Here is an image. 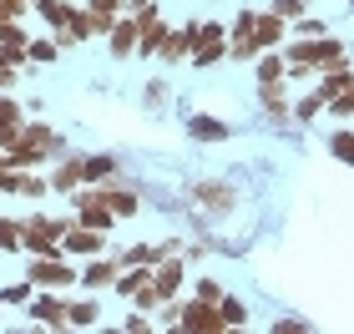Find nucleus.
Masks as SVG:
<instances>
[{
    "mask_svg": "<svg viewBox=\"0 0 354 334\" xmlns=\"http://www.w3.org/2000/svg\"><path fill=\"white\" fill-rule=\"evenodd\" d=\"M82 279L71 263H61V253H51V259H30V284L36 289H71V284Z\"/></svg>",
    "mask_w": 354,
    "mask_h": 334,
    "instance_id": "nucleus-1",
    "label": "nucleus"
},
{
    "mask_svg": "<svg viewBox=\"0 0 354 334\" xmlns=\"http://www.w3.org/2000/svg\"><path fill=\"white\" fill-rule=\"evenodd\" d=\"M61 248L76 253V259H96V253L106 248L102 228H86V223H66V233H61Z\"/></svg>",
    "mask_w": 354,
    "mask_h": 334,
    "instance_id": "nucleus-2",
    "label": "nucleus"
},
{
    "mask_svg": "<svg viewBox=\"0 0 354 334\" xmlns=\"http://www.w3.org/2000/svg\"><path fill=\"white\" fill-rule=\"evenodd\" d=\"M177 329H203V334H218L223 319H218V304L213 299H192V304L177 309Z\"/></svg>",
    "mask_w": 354,
    "mask_h": 334,
    "instance_id": "nucleus-3",
    "label": "nucleus"
},
{
    "mask_svg": "<svg viewBox=\"0 0 354 334\" xmlns=\"http://www.w3.org/2000/svg\"><path fill=\"white\" fill-rule=\"evenodd\" d=\"M152 289L162 299H177V289H183V259H177V253H167V259L152 263Z\"/></svg>",
    "mask_w": 354,
    "mask_h": 334,
    "instance_id": "nucleus-4",
    "label": "nucleus"
},
{
    "mask_svg": "<svg viewBox=\"0 0 354 334\" xmlns=\"http://www.w3.org/2000/svg\"><path fill=\"white\" fill-rule=\"evenodd\" d=\"M273 46H283V15L263 10L253 15V51H273Z\"/></svg>",
    "mask_w": 354,
    "mask_h": 334,
    "instance_id": "nucleus-5",
    "label": "nucleus"
},
{
    "mask_svg": "<svg viewBox=\"0 0 354 334\" xmlns=\"http://www.w3.org/2000/svg\"><path fill=\"white\" fill-rule=\"evenodd\" d=\"M30 319L46 324V329H61V324H66V304L56 299V289H41L36 299H30Z\"/></svg>",
    "mask_w": 354,
    "mask_h": 334,
    "instance_id": "nucleus-6",
    "label": "nucleus"
},
{
    "mask_svg": "<svg viewBox=\"0 0 354 334\" xmlns=\"http://www.w3.org/2000/svg\"><path fill=\"white\" fill-rule=\"evenodd\" d=\"M117 274H122V263L117 259H102V253H96V259H86V268H82V279H76V284H82V289H106V284H117Z\"/></svg>",
    "mask_w": 354,
    "mask_h": 334,
    "instance_id": "nucleus-7",
    "label": "nucleus"
},
{
    "mask_svg": "<svg viewBox=\"0 0 354 334\" xmlns=\"http://www.w3.org/2000/svg\"><path fill=\"white\" fill-rule=\"evenodd\" d=\"M21 132H26V122H21V102L0 91V152H6V147H10V142L21 137Z\"/></svg>",
    "mask_w": 354,
    "mask_h": 334,
    "instance_id": "nucleus-8",
    "label": "nucleus"
},
{
    "mask_svg": "<svg viewBox=\"0 0 354 334\" xmlns=\"http://www.w3.org/2000/svg\"><path fill=\"white\" fill-rule=\"evenodd\" d=\"M82 183H86L82 157H61V163H56V172H51V187H56V193H76Z\"/></svg>",
    "mask_w": 354,
    "mask_h": 334,
    "instance_id": "nucleus-9",
    "label": "nucleus"
},
{
    "mask_svg": "<svg viewBox=\"0 0 354 334\" xmlns=\"http://www.w3.org/2000/svg\"><path fill=\"white\" fill-rule=\"evenodd\" d=\"M96 319H102V304H96V299H82V304H66V324H76V329H91Z\"/></svg>",
    "mask_w": 354,
    "mask_h": 334,
    "instance_id": "nucleus-10",
    "label": "nucleus"
},
{
    "mask_svg": "<svg viewBox=\"0 0 354 334\" xmlns=\"http://www.w3.org/2000/svg\"><path fill=\"white\" fill-rule=\"evenodd\" d=\"M26 248V223L0 218V253H21Z\"/></svg>",
    "mask_w": 354,
    "mask_h": 334,
    "instance_id": "nucleus-11",
    "label": "nucleus"
},
{
    "mask_svg": "<svg viewBox=\"0 0 354 334\" xmlns=\"http://www.w3.org/2000/svg\"><path fill=\"white\" fill-rule=\"evenodd\" d=\"M218 319H223V329H238V324H248V309H243V299H228V294H223V299H218Z\"/></svg>",
    "mask_w": 354,
    "mask_h": 334,
    "instance_id": "nucleus-12",
    "label": "nucleus"
},
{
    "mask_svg": "<svg viewBox=\"0 0 354 334\" xmlns=\"http://www.w3.org/2000/svg\"><path fill=\"white\" fill-rule=\"evenodd\" d=\"M187 132L198 137V142H223V137H228V127L213 122V117H192V122H187Z\"/></svg>",
    "mask_w": 354,
    "mask_h": 334,
    "instance_id": "nucleus-13",
    "label": "nucleus"
},
{
    "mask_svg": "<svg viewBox=\"0 0 354 334\" xmlns=\"http://www.w3.org/2000/svg\"><path fill=\"white\" fill-rule=\"evenodd\" d=\"M96 193H102V187H96ZM102 203H106V208L117 213V218H132V213H137V198H132V193H122V187H111V193H102Z\"/></svg>",
    "mask_w": 354,
    "mask_h": 334,
    "instance_id": "nucleus-14",
    "label": "nucleus"
},
{
    "mask_svg": "<svg viewBox=\"0 0 354 334\" xmlns=\"http://www.w3.org/2000/svg\"><path fill=\"white\" fill-rule=\"evenodd\" d=\"M329 152L339 157V163H349V167H354V127H339V132L329 137Z\"/></svg>",
    "mask_w": 354,
    "mask_h": 334,
    "instance_id": "nucleus-15",
    "label": "nucleus"
},
{
    "mask_svg": "<svg viewBox=\"0 0 354 334\" xmlns=\"http://www.w3.org/2000/svg\"><path fill=\"white\" fill-rule=\"evenodd\" d=\"M36 10H41L46 26H66V21H71V6H66V0H36Z\"/></svg>",
    "mask_w": 354,
    "mask_h": 334,
    "instance_id": "nucleus-16",
    "label": "nucleus"
},
{
    "mask_svg": "<svg viewBox=\"0 0 354 334\" xmlns=\"http://www.w3.org/2000/svg\"><path fill=\"white\" fill-rule=\"evenodd\" d=\"M82 172H86V183H102L117 172V157H82Z\"/></svg>",
    "mask_w": 354,
    "mask_h": 334,
    "instance_id": "nucleus-17",
    "label": "nucleus"
},
{
    "mask_svg": "<svg viewBox=\"0 0 354 334\" xmlns=\"http://www.w3.org/2000/svg\"><path fill=\"white\" fill-rule=\"evenodd\" d=\"M36 299V284H6L0 289V304H30Z\"/></svg>",
    "mask_w": 354,
    "mask_h": 334,
    "instance_id": "nucleus-18",
    "label": "nucleus"
},
{
    "mask_svg": "<svg viewBox=\"0 0 354 334\" xmlns=\"http://www.w3.org/2000/svg\"><path fill=\"white\" fill-rule=\"evenodd\" d=\"M263 82H283V56H259V86Z\"/></svg>",
    "mask_w": 354,
    "mask_h": 334,
    "instance_id": "nucleus-19",
    "label": "nucleus"
},
{
    "mask_svg": "<svg viewBox=\"0 0 354 334\" xmlns=\"http://www.w3.org/2000/svg\"><path fill=\"white\" fill-rule=\"evenodd\" d=\"M26 61H56V41H30L26 46Z\"/></svg>",
    "mask_w": 354,
    "mask_h": 334,
    "instance_id": "nucleus-20",
    "label": "nucleus"
},
{
    "mask_svg": "<svg viewBox=\"0 0 354 334\" xmlns=\"http://www.w3.org/2000/svg\"><path fill=\"white\" fill-rule=\"evenodd\" d=\"M304 6H309V0H273L268 10H279L283 21H294V15H304Z\"/></svg>",
    "mask_w": 354,
    "mask_h": 334,
    "instance_id": "nucleus-21",
    "label": "nucleus"
},
{
    "mask_svg": "<svg viewBox=\"0 0 354 334\" xmlns=\"http://www.w3.org/2000/svg\"><path fill=\"white\" fill-rule=\"evenodd\" d=\"M319 106H324V91H314V97H304V102H299V122H309V117H314Z\"/></svg>",
    "mask_w": 354,
    "mask_h": 334,
    "instance_id": "nucleus-22",
    "label": "nucleus"
},
{
    "mask_svg": "<svg viewBox=\"0 0 354 334\" xmlns=\"http://www.w3.org/2000/svg\"><path fill=\"white\" fill-rule=\"evenodd\" d=\"M198 299H213V304H218V299H223L218 279H198Z\"/></svg>",
    "mask_w": 354,
    "mask_h": 334,
    "instance_id": "nucleus-23",
    "label": "nucleus"
},
{
    "mask_svg": "<svg viewBox=\"0 0 354 334\" xmlns=\"http://www.w3.org/2000/svg\"><path fill=\"white\" fill-rule=\"evenodd\" d=\"M122 329H132V334H142V329H152V319H142V314H132V319H122Z\"/></svg>",
    "mask_w": 354,
    "mask_h": 334,
    "instance_id": "nucleus-24",
    "label": "nucleus"
},
{
    "mask_svg": "<svg viewBox=\"0 0 354 334\" xmlns=\"http://www.w3.org/2000/svg\"><path fill=\"white\" fill-rule=\"evenodd\" d=\"M0 91H15V66H0Z\"/></svg>",
    "mask_w": 354,
    "mask_h": 334,
    "instance_id": "nucleus-25",
    "label": "nucleus"
},
{
    "mask_svg": "<svg viewBox=\"0 0 354 334\" xmlns=\"http://www.w3.org/2000/svg\"><path fill=\"white\" fill-rule=\"evenodd\" d=\"M147 6H152V0H127V10H132V15H142Z\"/></svg>",
    "mask_w": 354,
    "mask_h": 334,
    "instance_id": "nucleus-26",
    "label": "nucleus"
}]
</instances>
